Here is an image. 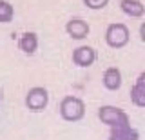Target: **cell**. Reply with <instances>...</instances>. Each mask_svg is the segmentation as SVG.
Masks as SVG:
<instances>
[{
	"label": "cell",
	"instance_id": "6da1fadb",
	"mask_svg": "<svg viewBox=\"0 0 145 140\" xmlns=\"http://www.w3.org/2000/svg\"><path fill=\"white\" fill-rule=\"evenodd\" d=\"M60 115L67 122H78L85 115V106L78 97H72V95L63 97L60 102Z\"/></svg>",
	"mask_w": 145,
	"mask_h": 140
},
{
	"label": "cell",
	"instance_id": "7a4b0ae2",
	"mask_svg": "<svg viewBox=\"0 0 145 140\" xmlns=\"http://www.w3.org/2000/svg\"><path fill=\"white\" fill-rule=\"evenodd\" d=\"M105 42H107V46H111L114 49L127 46V42H129V29H127V26L125 24H111L105 31Z\"/></svg>",
	"mask_w": 145,
	"mask_h": 140
},
{
	"label": "cell",
	"instance_id": "3957f363",
	"mask_svg": "<svg viewBox=\"0 0 145 140\" xmlns=\"http://www.w3.org/2000/svg\"><path fill=\"white\" fill-rule=\"evenodd\" d=\"M47 102H49V93H47V89H45V87H40V85L31 87L29 91H27V95H25V106H27V109H31V111H35V113L45 109Z\"/></svg>",
	"mask_w": 145,
	"mask_h": 140
},
{
	"label": "cell",
	"instance_id": "277c9868",
	"mask_svg": "<svg viewBox=\"0 0 145 140\" xmlns=\"http://www.w3.org/2000/svg\"><path fill=\"white\" fill-rule=\"evenodd\" d=\"M98 118L102 120L103 124H107L109 128H112V126H116V124H120V122L127 120L129 115H127L123 109L116 107V106H102L98 109Z\"/></svg>",
	"mask_w": 145,
	"mask_h": 140
},
{
	"label": "cell",
	"instance_id": "5b68a950",
	"mask_svg": "<svg viewBox=\"0 0 145 140\" xmlns=\"http://www.w3.org/2000/svg\"><path fill=\"white\" fill-rule=\"evenodd\" d=\"M138 138H140V133L131 126L129 118L112 126L111 135H109V140H138Z\"/></svg>",
	"mask_w": 145,
	"mask_h": 140
},
{
	"label": "cell",
	"instance_id": "8992f818",
	"mask_svg": "<svg viewBox=\"0 0 145 140\" xmlns=\"http://www.w3.org/2000/svg\"><path fill=\"white\" fill-rule=\"evenodd\" d=\"M96 60V51L91 46H80L72 51V62L80 67H89Z\"/></svg>",
	"mask_w": 145,
	"mask_h": 140
},
{
	"label": "cell",
	"instance_id": "52a82bcc",
	"mask_svg": "<svg viewBox=\"0 0 145 140\" xmlns=\"http://www.w3.org/2000/svg\"><path fill=\"white\" fill-rule=\"evenodd\" d=\"M65 31H67V35H69L71 38H74V40H82V38H85L89 35V24L85 20H82V18H72L69 20L65 24Z\"/></svg>",
	"mask_w": 145,
	"mask_h": 140
},
{
	"label": "cell",
	"instance_id": "ba28073f",
	"mask_svg": "<svg viewBox=\"0 0 145 140\" xmlns=\"http://www.w3.org/2000/svg\"><path fill=\"white\" fill-rule=\"evenodd\" d=\"M131 100L134 106L145 107V71L140 73V76L136 78V82L131 89Z\"/></svg>",
	"mask_w": 145,
	"mask_h": 140
},
{
	"label": "cell",
	"instance_id": "9c48e42d",
	"mask_svg": "<svg viewBox=\"0 0 145 140\" xmlns=\"http://www.w3.org/2000/svg\"><path fill=\"white\" fill-rule=\"evenodd\" d=\"M103 85L109 91H116L121 87V71L118 67H107L103 73Z\"/></svg>",
	"mask_w": 145,
	"mask_h": 140
},
{
	"label": "cell",
	"instance_id": "30bf717a",
	"mask_svg": "<svg viewBox=\"0 0 145 140\" xmlns=\"http://www.w3.org/2000/svg\"><path fill=\"white\" fill-rule=\"evenodd\" d=\"M120 7H121V11H123L125 15L133 16V18H140V16H143V13H145V6L140 2V0H121Z\"/></svg>",
	"mask_w": 145,
	"mask_h": 140
},
{
	"label": "cell",
	"instance_id": "8fae6325",
	"mask_svg": "<svg viewBox=\"0 0 145 140\" xmlns=\"http://www.w3.org/2000/svg\"><path fill=\"white\" fill-rule=\"evenodd\" d=\"M18 47H20V51L27 53V55H33L36 51V47H38V37H36V33H24L18 40Z\"/></svg>",
	"mask_w": 145,
	"mask_h": 140
},
{
	"label": "cell",
	"instance_id": "7c38bea8",
	"mask_svg": "<svg viewBox=\"0 0 145 140\" xmlns=\"http://www.w3.org/2000/svg\"><path fill=\"white\" fill-rule=\"evenodd\" d=\"M15 16V9L13 6L6 0H0V24H7V22L13 20Z\"/></svg>",
	"mask_w": 145,
	"mask_h": 140
},
{
	"label": "cell",
	"instance_id": "4fadbf2b",
	"mask_svg": "<svg viewBox=\"0 0 145 140\" xmlns=\"http://www.w3.org/2000/svg\"><path fill=\"white\" fill-rule=\"evenodd\" d=\"M84 4L91 9H103L109 4V0H84Z\"/></svg>",
	"mask_w": 145,
	"mask_h": 140
},
{
	"label": "cell",
	"instance_id": "5bb4252c",
	"mask_svg": "<svg viewBox=\"0 0 145 140\" xmlns=\"http://www.w3.org/2000/svg\"><path fill=\"white\" fill-rule=\"evenodd\" d=\"M140 37H142V40L145 42V22H143L142 26H140Z\"/></svg>",
	"mask_w": 145,
	"mask_h": 140
},
{
	"label": "cell",
	"instance_id": "9a60e30c",
	"mask_svg": "<svg viewBox=\"0 0 145 140\" xmlns=\"http://www.w3.org/2000/svg\"><path fill=\"white\" fill-rule=\"evenodd\" d=\"M0 98H2V93H0Z\"/></svg>",
	"mask_w": 145,
	"mask_h": 140
}]
</instances>
